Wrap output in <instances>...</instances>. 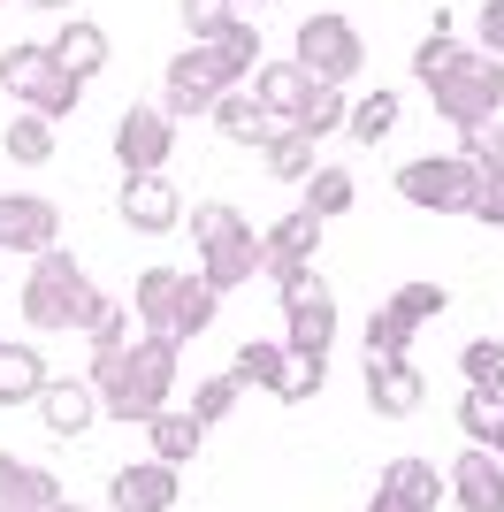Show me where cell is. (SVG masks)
Masks as SVG:
<instances>
[{
    "instance_id": "cell-1",
    "label": "cell",
    "mask_w": 504,
    "mask_h": 512,
    "mask_svg": "<svg viewBox=\"0 0 504 512\" xmlns=\"http://www.w3.org/2000/svg\"><path fill=\"white\" fill-rule=\"evenodd\" d=\"M176 352H184L176 337H153V329H138V337H130V352H123L115 367L84 375V383L100 390V413H107V421L146 428L153 413L168 406V390H176Z\"/></svg>"
},
{
    "instance_id": "cell-2",
    "label": "cell",
    "mask_w": 504,
    "mask_h": 512,
    "mask_svg": "<svg viewBox=\"0 0 504 512\" xmlns=\"http://www.w3.org/2000/svg\"><path fill=\"white\" fill-rule=\"evenodd\" d=\"M184 222H191V245H199V276H207L214 299H222V291H237L245 276H260V230H252V222L230 207V199H199Z\"/></svg>"
},
{
    "instance_id": "cell-3",
    "label": "cell",
    "mask_w": 504,
    "mask_h": 512,
    "mask_svg": "<svg viewBox=\"0 0 504 512\" xmlns=\"http://www.w3.org/2000/svg\"><path fill=\"white\" fill-rule=\"evenodd\" d=\"M92 314H100V283L84 276L77 253L54 245V253L31 260V276H23V321H31L39 337H46V329H84Z\"/></svg>"
},
{
    "instance_id": "cell-4",
    "label": "cell",
    "mask_w": 504,
    "mask_h": 512,
    "mask_svg": "<svg viewBox=\"0 0 504 512\" xmlns=\"http://www.w3.org/2000/svg\"><path fill=\"white\" fill-rule=\"evenodd\" d=\"M428 92H436V115L466 138V130H482V123L504 115V62H489L482 46H459V54L428 77Z\"/></svg>"
},
{
    "instance_id": "cell-5",
    "label": "cell",
    "mask_w": 504,
    "mask_h": 512,
    "mask_svg": "<svg viewBox=\"0 0 504 512\" xmlns=\"http://www.w3.org/2000/svg\"><path fill=\"white\" fill-rule=\"evenodd\" d=\"M0 92H8L23 115H39V123H62L69 107L84 100V85L54 69L46 46H8V54H0Z\"/></svg>"
},
{
    "instance_id": "cell-6",
    "label": "cell",
    "mask_w": 504,
    "mask_h": 512,
    "mask_svg": "<svg viewBox=\"0 0 504 512\" xmlns=\"http://www.w3.org/2000/svg\"><path fill=\"white\" fill-rule=\"evenodd\" d=\"M291 62L314 77V85H359V69H367V39H359V23L352 16H306L298 23V46H291Z\"/></svg>"
},
{
    "instance_id": "cell-7",
    "label": "cell",
    "mask_w": 504,
    "mask_h": 512,
    "mask_svg": "<svg viewBox=\"0 0 504 512\" xmlns=\"http://www.w3.org/2000/svg\"><path fill=\"white\" fill-rule=\"evenodd\" d=\"M275 299H283V352H291V360H329V344H336L329 283H321L314 268H291V276L275 283Z\"/></svg>"
},
{
    "instance_id": "cell-8",
    "label": "cell",
    "mask_w": 504,
    "mask_h": 512,
    "mask_svg": "<svg viewBox=\"0 0 504 512\" xmlns=\"http://www.w3.org/2000/svg\"><path fill=\"white\" fill-rule=\"evenodd\" d=\"M474 176H482V161H466V153H420L398 169V199L420 214H466Z\"/></svg>"
},
{
    "instance_id": "cell-9",
    "label": "cell",
    "mask_w": 504,
    "mask_h": 512,
    "mask_svg": "<svg viewBox=\"0 0 504 512\" xmlns=\"http://www.w3.org/2000/svg\"><path fill=\"white\" fill-rule=\"evenodd\" d=\"M168 153H176V123L161 115V100L123 107V123H115V161H123V176H168Z\"/></svg>"
},
{
    "instance_id": "cell-10",
    "label": "cell",
    "mask_w": 504,
    "mask_h": 512,
    "mask_svg": "<svg viewBox=\"0 0 504 512\" xmlns=\"http://www.w3.org/2000/svg\"><path fill=\"white\" fill-rule=\"evenodd\" d=\"M222 92H230V85H222V69H214L207 46H184V54L161 69V115H168V123H184V115H207Z\"/></svg>"
},
{
    "instance_id": "cell-11",
    "label": "cell",
    "mask_w": 504,
    "mask_h": 512,
    "mask_svg": "<svg viewBox=\"0 0 504 512\" xmlns=\"http://www.w3.org/2000/svg\"><path fill=\"white\" fill-rule=\"evenodd\" d=\"M62 245V207L39 192H0V253H23L39 260Z\"/></svg>"
},
{
    "instance_id": "cell-12",
    "label": "cell",
    "mask_w": 504,
    "mask_h": 512,
    "mask_svg": "<svg viewBox=\"0 0 504 512\" xmlns=\"http://www.w3.org/2000/svg\"><path fill=\"white\" fill-rule=\"evenodd\" d=\"M115 207H123V230H138V237H168L184 222V199H176L168 176H123Z\"/></svg>"
},
{
    "instance_id": "cell-13",
    "label": "cell",
    "mask_w": 504,
    "mask_h": 512,
    "mask_svg": "<svg viewBox=\"0 0 504 512\" xmlns=\"http://www.w3.org/2000/svg\"><path fill=\"white\" fill-rule=\"evenodd\" d=\"M321 230H329V222H314L306 207H291V214H283V222H275L268 237H260V276H275V283H283L291 268H314Z\"/></svg>"
},
{
    "instance_id": "cell-14",
    "label": "cell",
    "mask_w": 504,
    "mask_h": 512,
    "mask_svg": "<svg viewBox=\"0 0 504 512\" xmlns=\"http://www.w3.org/2000/svg\"><path fill=\"white\" fill-rule=\"evenodd\" d=\"M107 512H176V467L161 459H130L107 482Z\"/></svg>"
},
{
    "instance_id": "cell-15",
    "label": "cell",
    "mask_w": 504,
    "mask_h": 512,
    "mask_svg": "<svg viewBox=\"0 0 504 512\" xmlns=\"http://www.w3.org/2000/svg\"><path fill=\"white\" fill-rule=\"evenodd\" d=\"M443 505V474L428 467V459H390L382 467V482H375V512H436Z\"/></svg>"
},
{
    "instance_id": "cell-16",
    "label": "cell",
    "mask_w": 504,
    "mask_h": 512,
    "mask_svg": "<svg viewBox=\"0 0 504 512\" xmlns=\"http://www.w3.org/2000/svg\"><path fill=\"white\" fill-rule=\"evenodd\" d=\"M443 497H459V512H504V467H497V451L466 444L459 459H451V474H443Z\"/></svg>"
},
{
    "instance_id": "cell-17",
    "label": "cell",
    "mask_w": 504,
    "mask_h": 512,
    "mask_svg": "<svg viewBox=\"0 0 504 512\" xmlns=\"http://www.w3.org/2000/svg\"><path fill=\"white\" fill-rule=\"evenodd\" d=\"M39 421L54 428V436H84V428L100 421V390L84 383V375H46V390H39Z\"/></svg>"
},
{
    "instance_id": "cell-18",
    "label": "cell",
    "mask_w": 504,
    "mask_h": 512,
    "mask_svg": "<svg viewBox=\"0 0 504 512\" xmlns=\"http://www.w3.org/2000/svg\"><path fill=\"white\" fill-rule=\"evenodd\" d=\"M420 367L413 360H367V406L382 413V421H405V413H420Z\"/></svg>"
},
{
    "instance_id": "cell-19",
    "label": "cell",
    "mask_w": 504,
    "mask_h": 512,
    "mask_svg": "<svg viewBox=\"0 0 504 512\" xmlns=\"http://www.w3.org/2000/svg\"><path fill=\"white\" fill-rule=\"evenodd\" d=\"M62 505V482L16 451H0V512H54Z\"/></svg>"
},
{
    "instance_id": "cell-20",
    "label": "cell",
    "mask_w": 504,
    "mask_h": 512,
    "mask_svg": "<svg viewBox=\"0 0 504 512\" xmlns=\"http://www.w3.org/2000/svg\"><path fill=\"white\" fill-rule=\"evenodd\" d=\"M46 54H54V69H62V77H100L107 69V54H115V46H107V31L100 23H62V31H54V39H46Z\"/></svg>"
},
{
    "instance_id": "cell-21",
    "label": "cell",
    "mask_w": 504,
    "mask_h": 512,
    "mask_svg": "<svg viewBox=\"0 0 504 512\" xmlns=\"http://www.w3.org/2000/svg\"><path fill=\"white\" fill-rule=\"evenodd\" d=\"M207 115H214V130H222V138H237V146H268L275 130H283V123L268 115V107L252 100V85H230L222 100L207 107Z\"/></svg>"
},
{
    "instance_id": "cell-22",
    "label": "cell",
    "mask_w": 504,
    "mask_h": 512,
    "mask_svg": "<svg viewBox=\"0 0 504 512\" xmlns=\"http://www.w3.org/2000/svg\"><path fill=\"white\" fill-rule=\"evenodd\" d=\"M39 390H46V360H39V344L0 337V406H8V413H16V406H39Z\"/></svg>"
},
{
    "instance_id": "cell-23",
    "label": "cell",
    "mask_w": 504,
    "mask_h": 512,
    "mask_svg": "<svg viewBox=\"0 0 504 512\" xmlns=\"http://www.w3.org/2000/svg\"><path fill=\"white\" fill-rule=\"evenodd\" d=\"M176 291H184V268H146V276H138V291H130V321H138V329H153V337H168Z\"/></svg>"
},
{
    "instance_id": "cell-24",
    "label": "cell",
    "mask_w": 504,
    "mask_h": 512,
    "mask_svg": "<svg viewBox=\"0 0 504 512\" xmlns=\"http://www.w3.org/2000/svg\"><path fill=\"white\" fill-rule=\"evenodd\" d=\"M306 85H314V77H306V69H298V62H260V69H252V100L268 107L275 123H291V115H298V100H306Z\"/></svg>"
},
{
    "instance_id": "cell-25",
    "label": "cell",
    "mask_w": 504,
    "mask_h": 512,
    "mask_svg": "<svg viewBox=\"0 0 504 512\" xmlns=\"http://www.w3.org/2000/svg\"><path fill=\"white\" fill-rule=\"evenodd\" d=\"M207 54H214V69H222V85H245L252 69L268 62V54H260V23H222V39H207Z\"/></svg>"
},
{
    "instance_id": "cell-26",
    "label": "cell",
    "mask_w": 504,
    "mask_h": 512,
    "mask_svg": "<svg viewBox=\"0 0 504 512\" xmlns=\"http://www.w3.org/2000/svg\"><path fill=\"white\" fill-rule=\"evenodd\" d=\"M146 444H153V459H161V467H184L191 451L207 444V428L191 421L184 406H161V413H153V421H146Z\"/></svg>"
},
{
    "instance_id": "cell-27",
    "label": "cell",
    "mask_w": 504,
    "mask_h": 512,
    "mask_svg": "<svg viewBox=\"0 0 504 512\" xmlns=\"http://www.w3.org/2000/svg\"><path fill=\"white\" fill-rule=\"evenodd\" d=\"M230 375H237V383H252V390H275V398H283V383H291V352H283L275 337H252V344H237Z\"/></svg>"
},
{
    "instance_id": "cell-28",
    "label": "cell",
    "mask_w": 504,
    "mask_h": 512,
    "mask_svg": "<svg viewBox=\"0 0 504 512\" xmlns=\"http://www.w3.org/2000/svg\"><path fill=\"white\" fill-rule=\"evenodd\" d=\"M130 337H138V321H130V306H115V299H100V314L84 321V344H92V375L100 367H115L130 352Z\"/></svg>"
},
{
    "instance_id": "cell-29",
    "label": "cell",
    "mask_w": 504,
    "mask_h": 512,
    "mask_svg": "<svg viewBox=\"0 0 504 512\" xmlns=\"http://www.w3.org/2000/svg\"><path fill=\"white\" fill-rule=\"evenodd\" d=\"M260 169H268L275 184H306V176L321 169V161H314V138H298V130L283 123V130L268 138V146H260Z\"/></svg>"
},
{
    "instance_id": "cell-30",
    "label": "cell",
    "mask_w": 504,
    "mask_h": 512,
    "mask_svg": "<svg viewBox=\"0 0 504 512\" xmlns=\"http://www.w3.org/2000/svg\"><path fill=\"white\" fill-rule=\"evenodd\" d=\"M298 207L314 214V222L352 214V207H359V176H352V169H314V176H306V199H298Z\"/></svg>"
},
{
    "instance_id": "cell-31",
    "label": "cell",
    "mask_w": 504,
    "mask_h": 512,
    "mask_svg": "<svg viewBox=\"0 0 504 512\" xmlns=\"http://www.w3.org/2000/svg\"><path fill=\"white\" fill-rule=\"evenodd\" d=\"M344 115H352V107H344V92H336V85H306V100H298L291 130L321 146V138H336V130H344Z\"/></svg>"
},
{
    "instance_id": "cell-32",
    "label": "cell",
    "mask_w": 504,
    "mask_h": 512,
    "mask_svg": "<svg viewBox=\"0 0 504 512\" xmlns=\"http://www.w3.org/2000/svg\"><path fill=\"white\" fill-rule=\"evenodd\" d=\"M214 291H207V276H184V291H176V314H168V337L176 344H191V337H207L214 329Z\"/></svg>"
},
{
    "instance_id": "cell-33",
    "label": "cell",
    "mask_w": 504,
    "mask_h": 512,
    "mask_svg": "<svg viewBox=\"0 0 504 512\" xmlns=\"http://www.w3.org/2000/svg\"><path fill=\"white\" fill-rule=\"evenodd\" d=\"M497 428H504V390H459V436L474 451L497 444Z\"/></svg>"
},
{
    "instance_id": "cell-34",
    "label": "cell",
    "mask_w": 504,
    "mask_h": 512,
    "mask_svg": "<svg viewBox=\"0 0 504 512\" xmlns=\"http://www.w3.org/2000/svg\"><path fill=\"white\" fill-rule=\"evenodd\" d=\"M390 130H398V92H367V100L344 115V138H352V146H382Z\"/></svg>"
},
{
    "instance_id": "cell-35",
    "label": "cell",
    "mask_w": 504,
    "mask_h": 512,
    "mask_svg": "<svg viewBox=\"0 0 504 512\" xmlns=\"http://www.w3.org/2000/svg\"><path fill=\"white\" fill-rule=\"evenodd\" d=\"M459 46H466V39H459V16H451V8H436V16H428V39H420V54H413V85H428V77L459 54Z\"/></svg>"
},
{
    "instance_id": "cell-36",
    "label": "cell",
    "mask_w": 504,
    "mask_h": 512,
    "mask_svg": "<svg viewBox=\"0 0 504 512\" xmlns=\"http://www.w3.org/2000/svg\"><path fill=\"white\" fill-rule=\"evenodd\" d=\"M0 146H8V161H16V169H46V161H54V123H39V115H16Z\"/></svg>"
},
{
    "instance_id": "cell-37",
    "label": "cell",
    "mask_w": 504,
    "mask_h": 512,
    "mask_svg": "<svg viewBox=\"0 0 504 512\" xmlns=\"http://www.w3.org/2000/svg\"><path fill=\"white\" fill-rule=\"evenodd\" d=\"M443 283H405V291H390V299H382V314L398 321V329H420V321H436L443 314Z\"/></svg>"
},
{
    "instance_id": "cell-38",
    "label": "cell",
    "mask_w": 504,
    "mask_h": 512,
    "mask_svg": "<svg viewBox=\"0 0 504 512\" xmlns=\"http://www.w3.org/2000/svg\"><path fill=\"white\" fill-rule=\"evenodd\" d=\"M459 383L466 390H504V344L497 337H474L459 352Z\"/></svg>"
},
{
    "instance_id": "cell-39",
    "label": "cell",
    "mask_w": 504,
    "mask_h": 512,
    "mask_svg": "<svg viewBox=\"0 0 504 512\" xmlns=\"http://www.w3.org/2000/svg\"><path fill=\"white\" fill-rule=\"evenodd\" d=\"M237 390H245V383H237V375H230V367H214V375H207V383H199V398H191V421H199V428H214V421H230V406H237Z\"/></svg>"
},
{
    "instance_id": "cell-40",
    "label": "cell",
    "mask_w": 504,
    "mask_h": 512,
    "mask_svg": "<svg viewBox=\"0 0 504 512\" xmlns=\"http://www.w3.org/2000/svg\"><path fill=\"white\" fill-rule=\"evenodd\" d=\"M466 214H474L482 230H504V161H482V176H474V199H466Z\"/></svg>"
},
{
    "instance_id": "cell-41",
    "label": "cell",
    "mask_w": 504,
    "mask_h": 512,
    "mask_svg": "<svg viewBox=\"0 0 504 512\" xmlns=\"http://www.w3.org/2000/svg\"><path fill=\"white\" fill-rule=\"evenodd\" d=\"M222 23H237V0H184V31H191V46L222 39Z\"/></svg>"
},
{
    "instance_id": "cell-42",
    "label": "cell",
    "mask_w": 504,
    "mask_h": 512,
    "mask_svg": "<svg viewBox=\"0 0 504 512\" xmlns=\"http://www.w3.org/2000/svg\"><path fill=\"white\" fill-rule=\"evenodd\" d=\"M474 46H482L489 62H504V0H482V16H474Z\"/></svg>"
},
{
    "instance_id": "cell-43",
    "label": "cell",
    "mask_w": 504,
    "mask_h": 512,
    "mask_svg": "<svg viewBox=\"0 0 504 512\" xmlns=\"http://www.w3.org/2000/svg\"><path fill=\"white\" fill-rule=\"evenodd\" d=\"M321 383H329V360H291V383H283V398L298 406V398H314Z\"/></svg>"
},
{
    "instance_id": "cell-44",
    "label": "cell",
    "mask_w": 504,
    "mask_h": 512,
    "mask_svg": "<svg viewBox=\"0 0 504 512\" xmlns=\"http://www.w3.org/2000/svg\"><path fill=\"white\" fill-rule=\"evenodd\" d=\"M23 8H54V16H62V8H77V0H23Z\"/></svg>"
},
{
    "instance_id": "cell-45",
    "label": "cell",
    "mask_w": 504,
    "mask_h": 512,
    "mask_svg": "<svg viewBox=\"0 0 504 512\" xmlns=\"http://www.w3.org/2000/svg\"><path fill=\"white\" fill-rule=\"evenodd\" d=\"M54 512H100V505H69V497H62V505H54Z\"/></svg>"
},
{
    "instance_id": "cell-46",
    "label": "cell",
    "mask_w": 504,
    "mask_h": 512,
    "mask_svg": "<svg viewBox=\"0 0 504 512\" xmlns=\"http://www.w3.org/2000/svg\"><path fill=\"white\" fill-rule=\"evenodd\" d=\"M237 8H260V0H237Z\"/></svg>"
},
{
    "instance_id": "cell-47",
    "label": "cell",
    "mask_w": 504,
    "mask_h": 512,
    "mask_svg": "<svg viewBox=\"0 0 504 512\" xmlns=\"http://www.w3.org/2000/svg\"><path fill=\"white\" fill-rule=\"evenodd\" d=\"M497 130H504V115H497Z\"/></svg>"
},
{
    "instance_id": "cell-48",
    "label": "cell",
    "mask_w": 504,
    "mask_h": 512,
    "mask_svg": "<svg viewBox=\"0 0 504 512\" xmlns=\"http://www.w3.org/2000/svg\"><path fill=\"white\" fill-rule=\"evenodd\" d=\"M0 8H8V0H0Z\"/></svg>"
},
{
    "instance_id": "cell-49",
    "label": "cell",
    "mask_w": 504,
    "mask_h": 512,
    "mask_svg": "<svg viewBox=\"0 0 504 512\" xmlns=\"http://www.w3.org/2000/svg\"><path fill=\"white\" fill-rule=\"evenodd\" d=\"M367 512H375V505H367Z\"/></svg>"
}]
</instances>
